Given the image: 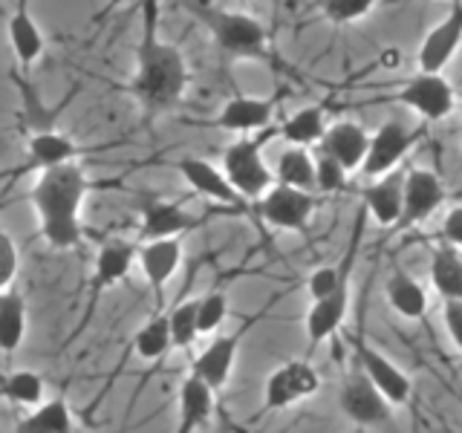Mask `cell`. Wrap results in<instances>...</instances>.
I'll return each mask as SVG.
<instances>
[{
    "mask_svg": "<svg viewBox=\"0 0 462 433\" xmlns=\"http://www.w3.org/2000/svg\"><path fill=\"white\" fill-rule=\"evenodd\" d=\"M9 47L14 52V61L21 64V69H32V64L43 55L47 43H43V32L32 14V0H14L12 18H9Z\"/></svg>",
    "mask_w": 462,
    "mask_h": 433,
    "instance_id": "obj_21",
    "label": "cell"
},
{
    "mask_svg": "<svg viewBox=\"0 0 462 433\" xmlns=\"http://www.w3.org/2000/svg\"><path fill=\"white\" fill-rule=\"evenodd\" d=\"M462 47V0H451L445 18L428 29V35L419 43L416 69L422 72H442L454 61Z\"/></svg>",
    "mask_w": 462,
    "mask_h": 433,
    "instance_id": "obj_17",
    "label": "cell"
},
{
    "mask_svg": "<svg viewBox=\"0 0 462 433\" xmlns=\"http://www.w3.org/2000/svg\"><path fill=\"white\" fill-rule=\"evenodd\" d=\"M136 263L148 286L153 289L156 300H162L165 286L182 266V237L144 240L142 245H136Z\"/></svg>",
    "mask_w": 462,
    "mask_h": 433,
    "instance_id": "obj_20",
    "label": "cell"
},
{
    "mask_svg": "<svg viewBox=\"0 0 462 433\" xmlns=\"http://www.w3.org/2000/svg\"><path fill=\"white\" fill-rule=\"evenodd\" d=\"M197 14L206 23L226 61H257V64L278 61L269 41V29L254 14L240 9H226V6H197Z\"/></svg>",
    "mask_w": 462,
    "mask_h": 433,
    "instance_id": "obj_3",
    "label": "cell"
},
{
    "mask_svg": "<svg viewBox=\"0 0 462 433\" xmlns=\"http://www.w3.org/2000/svg\"><path fill=\"white\" fill-rule=\"evenodd\" d=\"M327 130V107L324 105H310L300 107L298 113L286 115L281 124H274V134H278L286 144H298V148H312V144L321 142Z\"/></svg>",
    "mask_w": 462,
    "mask_h": 433,
    "instance_id": "obj_26",
    "label": "cell"
},
{
    "mask_svg": "<svg viewBox=\"0 0 462 433\" xmlns=\"http://www.w3.org/2000/svg\"><path fill=\"white\" fill-rule=\"evenodd\" d=\"M442 321L448 336H451L457 353L462 355V300H445L442 303Z\"/></svg>",
    "mask_w": 462,
    "mask_h": 433,
    "instance_id": "obj_39",
    "label": "cell"
},
{
    "mask_svg": "<svg viewBox=\"0 0 462 433\" xmlns=\"http://www.w3.org/2000/svg\"><path fill=\"white\" fill-rule=\"evenodd\" d=\"M318 390H321V375H318V370L310 361L289 358L269 373V379L263 384V408H260V416L292 408V404L303 399H312Z\"/></svg>",
    "mask_w": 462,
    "mask_h": 433,
    "instance_id": "obj_8",
    "label": "cell"
},
{
    "mask_svg": "<svg viewBox=\"0 0 462 433\" xmlns=\"http://www.w3.org/2000/svg\"><path fill=\"white\" fill-rule=\"evenodd\" d=\"M402 185L404 173L390 170L384 177L370 180V185L361 188V208H365L382 228H393L402 214Z\"/></svg>",
    "mask_w": 462,
    "mask_h": 433,
    "instance_id": "obj_24",
    "label": "cell"
},
{
    "mask_svg": "<svg viewBox=\"0 0 462 433\" xmlns=\"http://www.w3.org/2000/svg\"><path fill=\"white\" fill-rule=\"evenodd\" d=\"M384 298L390 303V309L402 315L404 321H422L428 312V292L422 289V283L399 266L390 272V278L384 283Z\"/></svg>",
    "mask_w": 462,
    "mask_h": 433,
    "instance_id": "obj_25",
    "label": "cell"
},
{
    "mask_svg": "<svg viewBox=\"0 0 462 433\" xmlns=\"http://www.w3.org/2000/svg\"><path fill=\"white\" fill-rule=\"evenodd\" d=\"M21 269V257H18V245L14 240L6 235L4 228H0V292L12 286L14 274Z\"/></svg>",
    "mask_w": 462,
    "mask_h": 433,
    "instance_id": "obj_37",
    "label": "cell"
},
{
    "mask_svg": "<svg viewBox=\"0 0 462 433\" xmlns=\"http://www.w3.org/2000/svg\"><path fill=\"white\" fill-rule=\"evenodd\" d=\"M168 327H171V346L177 350H191L199 338L197 332V298H182L168 309Z\"/></svg>",
    "mask_w": 462,
    "mask_h": 433,
    "instance_id": "obj_33",
    "label": "cell"
},
{
    "mask_svg": "<svg viewBox=\"0 0 462 433\" xmlns=\"http://www.w3.org/2000/svg\"><path fill=\"white\" fill-rule=\"evenodd\" d=\"M346 180H350V173H346L336 159H329L327 153L315 156V191L318 194H338L346 188Z\"/></svg>",
    "mask_w": 462,
    "mask_h": 433,
    "instance_id": "obj_36",
    "label": "cell"
},
{
    "mask_svg": "<svg viewBox=\"0 0 462 433\" xmlns=\"http://www.w3.org/2000/svg\"><path fill=\"white\" fill-rule=\"evenodd\" d=\"M23 173H29L26 162L23 165H12V168H0V182H12V180L23 177Z\"/></svg>",
    "mask_w": 462,
    "mask_h": 433,
    "instance_id": "obj_40",
    "label": "cell"
},
{
    "mask_svg": "<svg viewBox=\"0 0 462 433\" xmlns=\"http://www.w3.org/2000/svg\"><path fill=\"white\" fill-rule=\"evenodd\" d=\"M278 298H281V295H274V298L266 303V309H260L257 315L249 318V321H243L240 329L211 338V344L206 346V350L194 355V361H191V373L197 375V379L206 382V384L214 390V393H220V390L228 384L231 370H235V361H237V353H240V344H243V338H245V332H249V329L260 321V318H263V315L269 312V307H272V303L278 300Z\"/></svg>",
    "mask_w": 462,
    "mask_h": 433,
    "instance_id": "obj_9",
    "label": "cell"
},
{
    "mask_svg": "<svg viewBox=\"0 0 462 433\" xmlns=\"http://www.w3.org/2000/svg\"><path fill=\"white\" fill-rule=\"evenodd\" d=\"M321 6V14L336 26H346V23H356L361 18L379 6V0H318Z\"/></svg>",
    "mask_w": 462,
    "mask_h": 433,
    "instance_id": "obj_35",
    "label": "cell"
},
{
    "mask_svg": "<svg viewBox=\"0 0 462 433\" xmlns=\"http://www.w3.org/2000/svg\"><path fill=\"white\" fill-rule=\"evenodd\" d=\"M217 214H231L228 208H211L206 214H191L185 208V199H151L142 206V220H139V237L144 240H162V237H182L188 231L199 228L206 220Z\"/></svg>",
    "mask_w": 462,
    "mask_h": 433,
    "instance_id": "obj_10",
    "label": "cell"
},
{
    "mask_svg": "<svg viewBox=\"0 0 462 433\" xmlns=\"http://www.w3.org/2000/svg\"><path fill=\"white\" fill-rule=\"evenodd\" d=\"M47 393V382L35 370H12L0 375V399L14 408H38Z\"/></svg>",
    "mask_w": 462,
    "mask_h": 433,
    "instance_id": "obj_31",
    "label": "cell"
},
{
    "mask_svg": "<svg viewBox=\"0 0 462 433\" xmlns=\"http://www.w3.org/2000/svg\"><path fill=\"white\" fill-rule=\"evenodd\" d=\"M272 136H278L274 134V124L260 130V134H249V136L235 139L223 151L220 168L226 173V180L231 182V188H235L245 202H249L252 211H254V202L274 185V173L263 159V148Z\"/></svg>",
    "mask_w": 462,
    "mask_h": 433,
    "instance_id": "obj_4",
    "label": "cell"
},
{
    "mask_svg": "<svg viewBox=\"0 0 462 433\" xmlns=\"http://www.w3.org/2000/svg\"><path fill=\"white\" fill-rule=\"evenodd\" d=\"M281 93L278 96H231L220 113L208 119V127L226 130V134H237V136H249L260 134V130L272 127L274 113L281 105Z\"/></svg>",
    "mask_w": 462,
    "mask_h": 433,
    "instance_id": "obj_14",
    "label": "cell"
},
{
    "mask_svg": "<svg viewBox=\"0 0 462 433\" xmlns=\"http://www.w3.org/2000/svg\"><path fill=\"white\" fill-rule=\"evenodd\" d=\"M430 283L442 300H462V252L451 245H433L430 249Z\"/></svg>",
    "mask_w": 462,
    "mask_h": 433,
    "instance_id": "obj_29",
    "label": "cell"
},
{
    "mask_svg": "<svg viewBox=\"0 0 462 433\" xmlns=\"http://www.w3.org/2000/svg\"><path fill=\"white\" fill-rule=\"evenodd\" d=\"M177 173L191 185V191L202 199L214 202V206H223L228 211H235L237 216H252V206L245 202L231 182L226 180V173L220 165L208 162V159L202 156H182L177 159Z\"/></svg>",
    "mask_w": 462,
    "mask_h": 433,
    "instance_id": "obj_11",
    "label": "cell"
},
{
    "mask_svg": "<svg viewBox=\"0 0 462 433\" xmlns=\"http://www.w3.org/2000/svg\"><path fill=\"white\" fill-rule=\"evenodd\" d=\"M459 162H462V153H459Z\"/></svg>",
    "mask_w": 462,
    "mask_h": 433,
    "instance_id": "obj_41",
    "label": "cell"
},
{
    "mask_svg": "<svg viewBox=\"0 0 462 433\" xmlns=\"http://www.w3.org/2000/svg\"><path fill=\"white\" fill-rule=\"evenodd\" d=\"M318 206H321V197L318 194L274 182L269 191L254 202V216L269 228L298 231V235H303V231L310 228Z\"/></svg>",
    "mask_w": 462,
    "mask_h": 433,
    "instance_id": "obj_5",
    "label": "cell"
},
{
    "mask_svg": "<svg viewBox=\"0 0 462 433\" xmlns=\"http://www.w3.org/2000/svg\"><path fill=\"white\" fill-rule=\"evenodd\" d=\"M171 350V327H168V312L159 309L153 312L148 321H144L136 336H134V353L148 361V364H153V361H159L165 353Z\"/></svg>",
    "mask_w": 462,
    "mask_h": 433,
    "instance_id": "obj_32",
    "label": "cell"
},
{
    "mask_svg": "<svg viewBox=\"0 0 462 433\" xmlns=\"http://www.w3.org/2000/svg\"><path fill=\"white\" fill-rule=\"evenodd\" d=\"M14 433H76V419L67 399H47L14 425Z\"/></svg>",
    "mask_w": 462,
    "mask_h": 433,
    "instance_id": "obj_28",
    "label": "cell"
},
{
    "mask_svg": "<svg viewBox=\"0 0 462 433\" xmlns=\"http://www.w3.org/2000/svg\"><path fill=\"white\" fill-rule=\"evenodd\" d=\"M425 127H411L402 119H387L370 134V144H367V156L361 162V170H365L367 180L384 177V173L396 170L408 153L413 151V144L422 139Z\"/></svg>",
    "mask_w": 462,
    "mask_h": 433,
    "instance_id": "obj_7",
    "label": "cell"
},
{
    "mask_svg": "<svg viewBox=\"0 0 462 433\" xmlns=\"http://www.w3.org/2000/svg\"><path fill=\"white\" fill-rule=\"evenodd\" d=\"M350 344H353V353L358 361V370L379 387V393L393 404V408L408 404L411 401V379L404 375V370L396 364V361H390L384 353L375 350L365 336H356Z\"/></svg>",
    "mask_w": 462,
    "mask_h": 433,
    "instance_id": "obj_16",
    "label": "cell"
},
{
    "mask_svg": "<svg viewBox=\"0 0 462 433\" xmlns=\"http://www.w3.org/2000/svg\"><path fill=\"white\" fill-rule=\"evenodd\" d=\"M367 144H370V130L356 122V119H338L327 124L321 142H318V153H327L329 159L346 170H361V162L367 156Z\"/></svg>",
    "mask_w": 462,
    "mask_h": 433,
    "instance_id": "obj_19",
    "label": "cell"
},
{
    "mask_svg": "<svg viewBox=\"0 0 462 433\" xmlns=\"http://www.w3.org/2000/svg\"><path fill=\"white\" fill-rule=\"evenodd\" d=\"M274 182L281 185H292L300 191H315V156L310 148H298V144H286L278 156V165H274Z\"/></svg>",
    "mask_w": 462,
    "mask_h": 433,
    "instance_id": "obj_30",
    "label": "cell"
},
{
    "mask_svg": "<svg viewBox=\"0 0 462 433\" xmlns=\"http://www.w3.org/2000/svg\"><path fill=\"white\" fill-rule=\"evenodd\" d=\"M188 81H191V72H188L185 55L180 47L159 35V4L142 0V35L136 43V64L127 90L142 107L144 119L153 122L159 115L177 110L185 98Z\"/></svg>",
    "mask_w": 462,
    "mask_h": 433,
    "instance_id": "obj_1",
    "label": "cell"
},
{
    "mask_svg": "<svg viewBox=\"0 0 462 433\" xmlns=\"http://www.w3.org/2000/svg\"><path fill=\"white\" fill-rule=\"evenodd\" d=\"M29 315H26V300L14 289H4L0 292V353L12 355L21 350L26 338Z\"/></svg>",
    "mask_w": 462,
    "mask_h": 433,
    "instance_id": "obj_27",
    "label": "cell"
},
{
    "mask_svg": "<svg viewBox=\"0 0 462 433\" xmlns=\"http://www.w3.org/2000/svg\"><path fill=\"white\" fill-rule=\"evenodd\" d=\"M346 309H350V281L341 283L336 292L312 300V307L307 312V344L310 353L318 350V344H324L329 338H336V332L341 329Z\"/></svg>",
    "mask_w": 462,
    "mask_h": 433,
    "instance_id": "obj_22",
    "label": "cell"
},
{
    "mask_svg": "<svg viewBox=\"0 0 462 433\" xmlns=\"http://www.w3.org/2000/svg\"><path fill=\"white\" fill-rule=\"evenodd\" d=\"M113 144H79L69 134H61V130H32L26 139V168L29 170H43V168H52V165H61V162H79L81 156H90L98 151H107Z\"/></svg>",
    "mask_w": 462,
    "mask_h": 433,
    "instance_id": "obj_18",
    "label": "cell"
},
{
    "mask_svg": "<svg viewBox=\"0 0 462 433\" xmlns=\"http://www.w3.org/2000/svg\"><path fill=\"white\" fill-rule=\"evenodd\" d=\"M214 390L197 379L194 373H188L180 393H177V430L173 433H199L202 428H208L211 413H214Z\"/></svg>",
    "mask_w": 462,
    "mask_h": 433,
    "instance_id": "obj_23",
    "label": "cell"
},
{
    "mask_svg": "<svg viewBox=\"0 0 462 433\" xmlns=\"http://www.w3.org/2000/svg\"><path fill=\"white\" fill-rule=\"evenodd\" d=\"M98 182L90 180L81 162H61L38 170V180L29 188L38 216V235L50 249H79L84 240L81 206Z\"/></svg>",
    "mask_w": 462,
    "mask_h": 433,
    "instance_id": "obj_2",
    "label": "cell"
},
{
    "mask_svg": "<svg viewBox=\"0 0 462 433\" xmlns=\"http://www.w3.org/2000/svg\"><path fill=\"white\" fill-rule=\"evenodd\" d=\"M338 408L358 428H379L390 419L393 404L379 393V387H375L365 373L356 370L341 382Z\"/></svg>",
    "mask_w": 462,
    "mask_h": 433,
    "instance_id": "obj_15",
    "label": "cell"
},
{
    "mask_svg": "<svg viewBox=\"0 0 462 433\" xmlns=\"http://www.w3.org/2000/svg\"><path fill=\"white\" fill-rule=\"evenodd\" d=\"M390 101L408 107L425 124L442 122L457 110V93L451 81H448L442 72H422V69H416V76L404 81L399 90L390 96Z\"/></svg>",
    "mask_w": 462,
    "mask_h": 433,
    "instance_id": "obj_6",
    "label": "cell"
},
{
    "mask_svg": "<svg viewBox=\"0 0 462 433\" xmlns=\"http://www.w3.org/2000/svg\"><path fill=\"white\" fill-rule=\"evenodd\" d=\"M448 199L445 182L437 170L430 168H411L404 173V185H402V214L399 223L393 228L408 231L419 223L430 220Z\"/></svg>",
    "mask_w": 462,
    "mask_h": 433,
    "instance_id": "obj_12",
    "label": "cell"
},
{
    "mask_svg": "<svg viewBox=\"0 0 462 433\" xmlns=\"http://www.w3.org/2000/svg\"><path fill=\"white\" fill-rule=\"evenodd\" d=\"M439 243L451 245V249L462 252V206H454L445 214V220L439 226Z\"/></svg>",
    "mask_w": 462,
    "mask_h": 433,
    "instance_id": "obj_38",
    "label": "cell"
},
{
    "mask_svg": "<svg viewBox=\"0 0 462 433\" xmlns=\"http://www.w3.org/2000/svg\"><path fill=\"white\" fill-rule=\"evenodd\" d=\"M134 263H136V243L122 240V237L101 243L93 274H90V281H87V312L81 318V327L93 318L101 295H105L107 289H113L122 278H127V272L134 269Z\"/></svg>",
    "mask_w": 462,
    "mask_h": 433,
    "instance_id": "obj_13",
    "label": "cell"
},
{
    "mask_svg": "<svg viewBox=\"0 0 462 433\" xmlns=\"http://www.w3.org/2000/svg\"><path fill=\"white\" fill-rule=\"evenodd\" d=\"M228 318V289L223 283L211 286L206 295L197 298V332L202 336H211V332L220 329V324Z\"/></svg>",
    "mask_w": 462,
    "mask_h": 433,
    "instance_id": "obj_34",
    "label": "cell"
}]
</instances>
